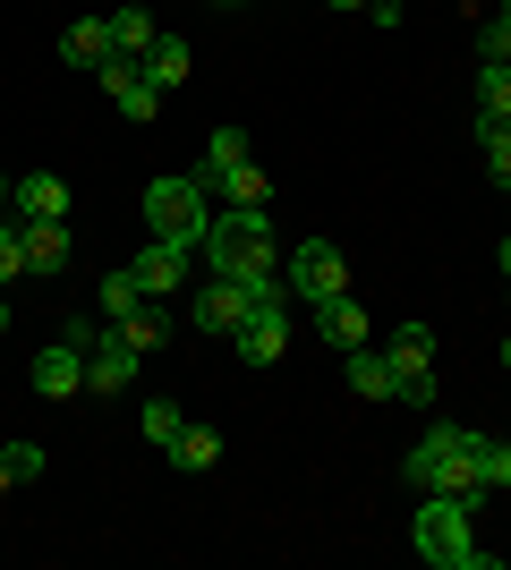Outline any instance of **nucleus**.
<instances>
[{"mask_svg": "<svg viewBox=\"0 0 511 570\" xmlns=\"http://www.w3.org/2000/svg\"><path fill=\"white\" fill-rule=\"evenodd\" d=\"M401 476H410V494H487L478 485V426H452V417H435V426L410 443V460H401Z\"/></svg>", "mask_w": 511, "mask_h": 570, "instance_id": "1", "label": "nucleus"}, {"mask_svg": "<svg viewBox=\"0 0 511 570\" xmlns=\"http://www.w3.org/2000/svg\"><path fill=\"white\" fill-rule=\"evenodd\" d=\"M205 264L230 273V282H282V256H273V214L265 205H222L214 230H205Z\"/></svg>", "mask_w": 511, "mask_h": 570, "instance_id": "2", "label": "nucleus"}, {"mask_svg": "<svg viewBox=\"0 0 511 570\" xmlns=\"http://www.w3.org/2000/svg\"><path fill=\"white\" fill-rule=\"evenodd\" d=\"M410 546L435 570H503V553H487L478 537H469V494H417Z\"/></svg>", "mask_w": 511, "mask_h": 570, "instance_id": "3", "label": "nucleus"}, {"mask_svg": "<svg viewBox=\"0 0 511 570\" xmlns=\"http://www.w3.org/2000/svg\"><path fill=\"white\" fill-rule=\"evenodd\" d=\"M146 230L154 238H179V247H205V230H214V196H205V179H154L146 188Z\"/></svg>", "mask_w": 511, "mask_h": 570, "instance_id": "4", "label": "nucleus"}, {"mask_svg": "<svg viewBox=\"0 0 511 570\" xmlns=\"http://www.w3.org/2000/svg\"><path fill=\"white\" fill-rule=\"evenodd\" d=\"M282 289H291V307L316 315L324 298H341V289H350V256H341L333 238H298L291 256H282Z\"/></svg>", "mask_w": 511, "mask_h": 570, "instance_id": "5", "label": "nucleus"}, {"mask_svg": "<svg viewBox=\"0 0 511 570\" xmlns=\"http://www.w3.org/2000/svg\"><path fill=\"white\" fill-rule=\"evenodd\" d=\"M230 341H239L247 366H282V357H291V289H282V282H256L247 324H239Z\"/></svg>", "mask_w": 511, "mask_h": 570, "instance_id": "6", "label": "nucleus"}, {"mask_svg": "<svg viewBox=\"0 0 511 570\" xmlns=\"http://www.w3.org/2000/svg\"><path fill=\"white\" fill-rule=\"evenodd\" d=\"M86 350H95V324H86V315H69V324L51 333V350H35V392H43V401L86 392Z\"/></svg>", "mask_w": 511, "mask_h": 570, "instance_id": "7", "label": "nucleus"}, {"mask_svg": "<svg viewBox=\"0 0 511 570\" xmlns=\"http://www.w3.org/2000/svg\"><path fill=\"white\" fill-rule=\"evenodd\" d=\"M392 401L435 409V324H401L392 333Z\"/></svg>", "mask_w": 511, "mask_h": 570, "instance_id": "8", "label": "nucleus"}, {"mask_svg": "<svg viewBox=\"0 0 511 570\" xmlns=\"http://www.w3.org/2000/svg\"><path fill=\"white\" fill-rule=\"evenodd\" d=\"M247 298H256V289H247V282H230V273H214V282L196 289L188 324H196V333H214V341H230V333H239V324H247Z\"/></svg>", "mask_w": 511, "mask_h": 570, "instance_id": "9", "label": "nucleus"}, {"mask_svg": "<svg viewBox=\"0 0 511 570\" xmlns=\"http://www.w3.org/2000/svg\"><path fill=\"white\" fill-rule=\"evenodd\" d=\"M137 341L120 333V324H111V333H95V350H86V392H128V383H137Z\"/></svg>", "mask_w": 511, "mask_h": 570, "instance_id": "10", "label": "nucleus"}, {"mask_svg": "<svg viewBox=\"0 0 511 570\" xmlns=\"http://www.w3.org/2000/svg\"><path fill=\"white\" fill-rule=\"evenodd\" d=\"M95 77H102V95L120 102V119H154V111H163V86H154V77L137 69V60H120V51H111V60H102Z\"/></svg>", "mask_w": 511, "mask_h": 570, "instance_id": "11", "label": "nucleus"}, {"mask_svg": "<svg viewBox=\"0 0 511 570\" xmlns=\"http://www.w3.org/2000/svg\"><path fill=\"white\" fill-rule=\"evenodd\" d=\"M9 214L18 222H69V179H60V170H26L18 196H9Z\"/></svg>", "mask_w": 511, "mask_h": 570, "instance_id": "12", "label": "nucleus"}, {"mask_svg": "<svg viewBox=\"0 0 511 570\" xmlns=\"http://www.w3.org/2000/svg\"><path fill=\"white\" fill-rule=\"evenodd\" d=\"M128 273H137V289H146V298H170V289L188 282V247H179V238H154Z\"/></svg>", "mask_w": 511, "mask_h": 570, "instance_id": "13", "label": "nucleus"}, {"mask_svg": "<svg viewBox=\"0 0 511 570\" xmlns=\"http://www.w3.org/2000/svg\"><path fill=\"white\" fill-rule=\"evenodd\" d=\"M205 196L214 205H273V179L256 163H230V170H205Z\"/></svg>", "mask_w": 511, "mask_h": 570, "instance_id": "14", "label": "nucleus"}, {"mask_svg": "<svg viewBox=\"0 0 511 570\" xmlns=\"http://www.w3.org/2000/svg\"><path fill=\"white\" fill-rule=\"evenodd\" d=\"M163 460H170L179 476H205V469H222V434H214V426H179V434L163 443Z\"/></svg>", "mask_w": 511, "mask_h": 570, "instance_id": "15", "label": "nucleus"}, {"mask_svg": "<svg viewBox=\"0 0 511 570\" xmlns=\"http://www.w3.org/2000/svg\"><path fill=\"white\" fill-rule=\"evenodd\" d=\"M26 273H69V222H26Z\"/></svg>", "mask_w": 511, "mask_h": 570, "instance_id": "16", "label": "nucleus"}, {"mask_svg": "<svg viewBox=\"0 0 511 570\" xmlns=\"http://www.w3.org/2000/svg\"><path fill=\"white\" fill-rule=\"evenodd\" d=\"M60 60H69V69H102V60H111V18H77L69 35H60Z\"/></svg>", "mask_w": 511, "mask_h": 570, "instance_id": "17", "label": "nucleus"}, {"mask_svg": "<svg viewBox=\"0 0 511 570\" xmlns=\"http://www.w3.org/2000/svg\"><path fill=\"white\" fill-rule=\"evenodd\" d=\"M316 324H324V341H333V350H366V307L350 298V289H341V298H324Z\"/></svg>", "mask_w": 511, "mask_h": 570, "instance_id": "18", "label": "nucleus"}, {"mask_svg": "<svg viewBox=\"0 0 511 570\" xmlns=\"http://www.w3.org/2000/svg\"><path fill=\"white\" fill-rule=\"evenodd\" d=\"M341 375H350V392H358V401H392V357H375V350H341Z\"/></svg>", "mask_w": 511, "mask_h": 570, "instance_id": "19", "label": "nucleus"}, {"mask_svg": "<svg viewBox=\"0 0 511 570\" xmlns=\"http://www.w3.org/2000/svg\"><path fill=\"white\" fill-rule=\"evenodd\" d=\"M478 119H511V60H478Z\"/></svg>", "mask_w": 511, "mask_h": 570, "instance_id": "20", "label": "nucleus"}, {"mask_svg": "<svg viewBox=\"0 0 511 570\" xmlns=\"http://www.w3.org/2000/svg\"><path fill=\"white\" fill-rule=\"evenodd\" d=\"M154 43H163V26H154L146 9H120V18H111V51H120V60H146Z\"/></svg>", "mask_w": 511, "mask_h": 570, "instance_id": "21", "label": "nucleus"}, {"mask_svg": "<svg viewBox=\"0 0 511 570\" xmlns=\"http://www.w3.org/2000/svg\"><path fill=\"white\" fill-rule=\"evenodd\" d=\"M137 69H146L154 86H163V95H170V86H188V43H179V35H163V43H154L146 60H137Z\"/></svg>", "mask_w": 511, "mask_h": 570, "instance_id": "22", "label": "nucleus"}, {"mask_svg": "<svg viewBox=\"0 0 511 570\" xmlns=\"http://www.w3.org/2000/svg\"><path fill=\"white\" fill-rule=\"evenodd\" d=\"M120 333L137 341V350H163V341H170V315H163V298H146L137 315H120Z\"/></svg>", "mask_w": 511, "mask_h": 570, "instance_id": "23", "label": "nucleus"}, {"mask_svg": "<svg viewBox=\"0 0 511 570\" xmlns=\"http://www.w3.org/2000/svg\"><path fill=\"white\" fill-rule=\"evenodd\" d=\"M478 163H487L494 188H511V137L494 128V119H478Z\"/></svg>", "mask_w": 511, "mask_h": 570, "instance_id": "24", "label": "nucleus"}, {"mask_svg": "<svg viewBox=\"0 0 511 570\" xmlns=\"http://www.w3.org/2000/svg\"><path fill=\"white\" fill-rule=\"evenodd\" d=\"M137 307H146V289H137V273H128V264H120V273H102V315L120 324V315H137Z\"/></svg>", "mask_w": 511, "mask_h": 570, "instance_id": "25", "label": "nucleus"}, {"mask_svg": "<svg viewBox=\"0 0 511 570\" xmlns=\"http://www.w3.org/2000/svg\"><path fill=\"white\" fill-rule=\"evenodd\" d=\"M26 282V222L18 214H0V289Z\"/></svg>", "mask_w": 511, "mask_h": 570, "instance_id": "26", "label": "nucleus"}, {"mask_svg": "<svg viewBox=\"0 0 511 570\" xmlns=\"http://www.w3.org/2000/svg\"><path fill=\"white\" fill-rule=\"evenodd\" d=\"M230 163H247V128H214V137H205V163H196V179H205V170H230Z\"/></svg>", "mask_w": 511, "mask_h": 570, "instance_id": "27", "label": "nucleus"}, {"mask_svg": "<svg viewBox=\"0 0 511 570\" xmlns=\"http://www.w3.org/2000/svg\"><path fill=\"white\" fill-rule=\"evenodd\" d=\"M478 485H511V443L503 434H478Z\"/></svg>", "mask_w": 511, "mask_h": 570, "instance_id": "28", "label": "nucleus"}, {"mask_svg": "<svg viewBox=\"0 0 511 570\" xmlns=\"http://www.w3.org/2000/svg\"><path fill=\"white\" fill-rule=\"evenodd\" d=\"M179 426H188V417H179V401H146V443H154V452H163Z\"/></svg>", "mask_w": 511, "mask_h": 570, "instance_id": "29", "label": "nucleus"}, {"mask_svg": "<svg viewBox=\"0 0 511 570\" xmlns=\"http://www.w3.org/2000/svg\"><path fill=\"white\" fill-rule=\"evenodd\" d=\"M0 460H9L18 485H26V476H43V443H0Z\"/></svg>", "mask_w": 511, "mask_h": 570, "instance_id": "30", "label": "nucleus"}, {"mask_svg": "<svg viewBox=\"0 0 511 570\" xmlns=\"http://www.w3.org/2000/svg\"><path fill=\"white\" fill-rule=\"evenodd\" d=\"M375 9V26H401V0H366Z\"/></svg>", "mask_w": 511, "mask_h": 570, "instance_id": "31", "label": "nucleus"}, {"mask_svg": "<svg viewBox=\"0 0 511 570\" xmlns=\"http://www.w3.org/2000/svg\"><path fill=\"white\" fill-rule=\"evenodd\" d=\"M9 485H18V476H9V460H0V502H9Z\"/></svg>", "mask_w": 511, "mask_h": 570, "instance_id": "32", "label": "nucleus"}, {"mask_svg": "<svg viewBox=\"0 0 511 570\" xmlns=\"http://www.w3.org/2000/svg\"><path fill=\"white\" fill-rule=\"evenodd\" d=\"M9 196H18V179H0V214H9Z\"/></svg>", "mask_w": 511, "mask_h": 570, "instance_id": "33", "label": "nucleus"}, {"mask_svg": "<svg viewBox=\"0 0 511 570\" xmlns=\"http://www.w3.org/2000/svg\"><path fill=\"white\" fill-rule=\"evenodd\" d=\"M324 9H366V0H324Z\"/></svg>", "mask_w": 511, "mask_h": 570, "instance_id": "34", "label": "nucleus"}, {"mask_svg": "<svg viewBox=\"0 0 511 570\" xmlns=\"http://www.w3.org/2000/svg\"><path fill=\"white\" fill-rule=\"evenodd\" d=\"M0 333H9V298H0Z\"/></svg>", "mask_w": 511, "mask_h": 570, "instance_id": "35", "label": "nucleus"}, {"mask_svg": "<svg viewBox=\"0 0 511 570\" xmlns=\"http://www.w3.org/2000/svg\"><path fill=\"white\" fill-rule=\"evenodd\" d=\"M503 273H511V238H503Z\"/></svg>", "mask_w": 511, "mask_h": 570, "instance_id": "36", "label": "nucleus"}, {"mask_svg": "<svg viewBox=\"0 0 511 570\" xmlns=\"http://www.w3.org/2000/svg\"><path fill=\"white\" fill-rule=\"evenodd\" d=\"M503 366H511V341H503Z\"/></svg>", "mask_w": 511, "mask_h": 570, "instance_id": "37", "label": "nucleus"}, {"mask_svg": "<svg viewBox=\"0 0 511 570\" xmlns=\"http://www.w3.org/2000/svg\"><path fill=\"white\" fill-rule=\"evenodd\" d=\"M222 9H239V0H222Z\"/></svg>", "mask_w": 511, "mask_h": 570, "instance_id": "38", "label": "nucleus"}]
</instances>
